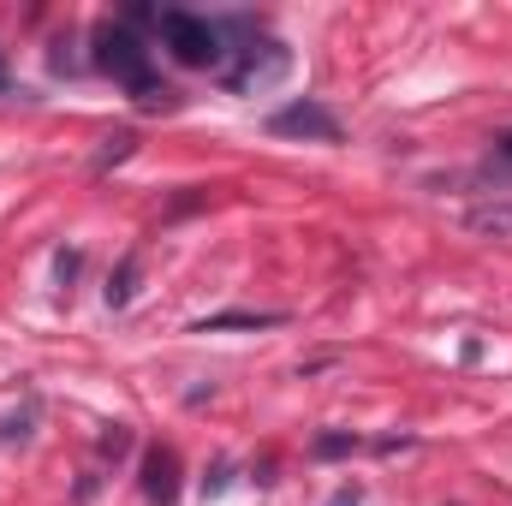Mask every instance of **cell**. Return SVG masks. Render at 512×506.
Segmentation results:
<instances>
[{
    "label": "cell",
    "instance_id": "6da1fadb",
    "mask_svg": "<svg viewBox=\"0 0 512 506\" xmlns=\"http://www.w3.org/2000/svg\"><path fill=\"white\" fill-rule=\"evenodd\" d=\"M96 66L126 90L137 108H173L179 102V90H167L161 78H155V66H149V48H143V36H131L126 24H96Z\"/></svg>",
    "mask_w": 512,
    "mask_h": 506
},
{
    "label": "cell",
    "instance_id": "7a4b0ae2",
    "mask_svg": "<svg viewBox=\"0 0 512 506\" xmlns=\"http://www.w3.org/2000/svg\"><path fill=\"white\" fill-rule=\"evenodd\" d=\"M161 42L179 66H221L227 60V42H221L215 18H197V12H179V6H161Z\"/></svg>",
    "mask_w": 512,
    "mask_h": 506
},
{
    "label": "cell",
    "instance_id": "3957f363",
    "mask_svg": "<svg viewBox=\"0 0 512 506\" xmlns=\"http://www.w3.org/2000/svg\"><path fill=\"white\" fill-rule=\"evenodd\" d=\"M268 131H280V137H304V143H340V120L322 108V102H286Z\"/></svg>",
    "mask_w": 512,
    "mask_h": 506
},
{
    "label": "cell",
    "instance_id": "277c9868",
    "mask_svg": "<svg viewBox=\"0 0 512 506\" xmlns=\"http://www.w3.org/2000/svg\"><path fill=\"white\" fill-rule=\"evenodd\" d=\"M143 495L155 506L179 501V453H173V447H149V453H143Z\"/></svg>",
    "mask_w": 512,
    "mask_h": 506
},
{
    "label": "cell",
    "instance_id": "5b68a950",
    "mask_svg": "<svg viewBox=\"0 0 512 506\" xmlns=\"http://www.w3.org/2000/svg\"><path fill=\"white\" fill-rule=\"evenodd\" d=\"M286 310H221L209 322H197V334H221V328H280Z\"/></svg>",
    "mask_w": 512,
    "mask_h": 506
},
{
    "label": "cell",
    "instance_id": "8992f818",
    "mask_svg": "<svg viewBox=\"0 0 512 506\" xmlns=\"http://www.w3.org/2000/svg\"><path fill=\"white\" fill-rule=\"evenodd\" d=\"M137 280H143V256H120V268L108 274V310H126L131 298H137Z\"/></svg>",
    "mask_w": 512,
    "mask_h": 506
},
{
    "label": "cell",
    "instance_id": "52a82bcc",
    "mask_svg": "<svg viewBox=\"0 0 512 506\" xmlns=\"http://www.w3.org/2000/svg\"><path fill=\"white\" fill-rule=\"evenodd\" d=\"M465 227H471V233H489V239H512V203H483V209H471Z\"/></svg>",
    "mask_w": 512,
    "mask_h": 506
},
{
    "label": "cell",
    "instance_id": "ba28073f",
    "mask_svg": "<svg viewBox=\"0 0 512 506\" xmlns=\"http://www.w3.org/2000/svg\"><path fill=\"white\" fill-rule=\"evenodd\" d=\"M131 149H137V131H114L108 143H102V155H96V173H108V167H120Z\"/></svg>",
    "mask_w": 512,
    "mask_h": 506
},
{
    "label": "cell",
    "instance_id": "9c48e42d",
    "mask_svg": "<svg viewBox=\"0 0 512 506\" xmlns=\"http://www.w3.org/2000/svg\"><path fill=\"white\" fill-rule=\"evenodd\" d=\"M358 447V435H322L316 441V459H340V453H352Z\"/></svg>",
    "mask_w": 512,
    "mask_h": 506
},
{
    "label": "cell",
    "instance_id": "30bf717a",
    "mask_svg": "<svg viewBox=\"0 0 512 506\" xmlns=\"http://www.w3.org/2000/svg\"><path fill=\"white\" fill-rule=\"evenodd\" d=\"M120 453H131V429H120V423H114V429L102 435V459H120Z\"/></svg>",
    "mask_w": 512,
    "mask_h": 506
},
{
    "label": "cell",
    "instance_id": "8fae6325",
    "mask_svg": "<svg viewBox=\"0 0 512 506\" xmlns=\"http://www.w3.org/2000/svg\"><path fill=\"white\" fill-rule=\"evenodd\" d=\"M78 268H84V256H78V251H60V256H54V274H60V286H72V280H78Z\"/></svg>",
    "mask_w": 512,
    "mask_h": 506
},
{
    "label": "cell",
    "instance_id": "7c38bea8",
    "mask_svg": "<svg viewBox=\"0 0 512 506\" xmlns=\"http://www.w3.org/2000/svg\"><path fill=\"white\" fill-rule=\"evenodd\" d=\"M328 506H358V489H340V495H334Z\"/></svg>",
    "mask_w": 512,
    "mask_h": 506
},
{
    "label": "cell",
    "instance_id": "4fadbf2b",
    "mask_svg": "<svg viewBox=\"0 0 512 506\" xmlns=\"http://www.w3.org/2000/svg\"><path fill=\"white\" fill-rule=\"evenodd\" d=\"M495 149H501V155L512 161V131H501V143H495Z\"/></svg>",
    "mask_w": 512,
    "mask_h": 506
},
{
    "label": "cell",
    "instance_id": "5bb4252c",
    "mask_svg": "<svg viewBox=\"0 0 512 506\" xmlns=\"http://www.w3.org/2000/svg\"><path fill=\"white\" fill-rule=\"evenodd\" d=\"M0 90H6V54H0Z\"/></svg>",
    "mask_w": 512,
    "mask_h": 506
}]
</instances>
